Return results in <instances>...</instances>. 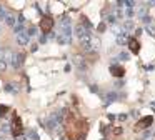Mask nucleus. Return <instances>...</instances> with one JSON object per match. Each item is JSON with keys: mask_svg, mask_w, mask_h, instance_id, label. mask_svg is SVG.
Returning a JSON list of instances; mask_svg holds the SVG:
<instances>
[{"mask_svg": "<svg viewBox=\"0 0 155 140\" xmlns=\"http://www.w3.org/2000/svg\"><path fill=\"white\" fill-rule=\"evenodd\" d=\"M10 132H12V135H14L15 139L22 137V133H23V125H22V120H20V117H19L17 113H14V119H12V127H10Z\"/></svg>", "mask_w": 155, "mask_h": 140, "instance_id": "obj_1", "label": "nucleus"}, {"mask_svg": "<svg viewBox=\"0 0 155 140\" xmlns=\"http://www.w3.org/2000/svg\"><path fill=\"white\" fill-rule=\"evenodd\" d=\"M40 30L43 32V35H47V33L52 32V27H54V19L52 17H48V15H45V17H42L40 20Z\"/></svg>", "mask_w": 155, "mask_h": 140, "instance_id": "obj_2", "label": "nucleus"}, {"mask_svg": "<svg viewBox=\"0 0 155 140\" xmlns=\"http://www.w3.org/2000/svg\"><path fill=\"white\" fill-rule=\"evenodd\" d=\"M152 122H154V117H143V119H140L138 122H137V125H135V130H145V128H148V127L152 125Z\"/></svg>", "mask_w": 155, "mask_h": 140, "instance_id": "obj_3", "label": "nucleus"}, {"mask_svg": "<svg viewBox=\"0 0 155 140\" xmlns=\"http://www.w3.org/2000/svg\"><path fill=\"white\" fill-rule=\"evenodd\" d=\"M127 45H128V48H130V52L135 53V55L140 52V42H138L137 39H132V37H130L128 42H127Z\"/></svg>", "mask_w": 155, "mask_h": 140, "instance_id": "obj_4", "label": "nucleus"}, {"mask_svg": "<svg viewBox=\"0 0 155 140\" xmlns=\"http://www.w3.org/2000/svg\"><path fill=\"white\" fill-rule=\"evenodd\" d=\"M110 73H112L114 77H117V79H122V77L125 75V68L122 65H112L110 67Z\"/></svg>", "mask_w": 155, "mask_h": 140, "instance_id": "obj_5", "label": "nucleus"}, {"mask_svg": "<svg viewBox=\"0 0 155 140\" xmlns=\"http://www.w3.org/2000/svg\"><path fill=\"white\" fill-rule=\"evenodd\" d=\"M74 62H75V65L79 67V70H80V72H87L88 65H87V62H85V59H83L82 55H77Z\"/></svg>", "mask_w": 155, "mask_h": 140, "instance_id": "obj_6", "label": "nucleus"}, {"mask_svg": "<svg viewBox=\"0 0 155 140\" xmlns=\"http://www.w3.org/2000/svg\"><path fill=\"white\" fill-rule=\"evenodd\" d=\"M130 37H127V32H117V45H127Z\"/></svg>", "mask_w": 155, "mask_h": 140, "instance_id": "obj_7", "label": "nucleus"}, {"mask_svg": "<svg viewBox=\"0 0 155 140\" xmlns=\"http://www.w3.org/2000/svg\"><path fill=\"white\" fill-rule=\"evenodd\" d=\"M28 40H30V37H28L25 32H22L17 35V42H19V45H28Z\"/></svg>", "mask_w": 155, "mask_h": 140, "instance_id": "obj_8", "label": "nucleus"}, {"mask_svg": "<svg viewBox=\"0 0 155 140\" xmlns=\"http://www.w3.org/2000/svg\"><path fill=\"white\" fill-rule=\"evenodd\" d=\"M79 23H82V25L85 27V28H87L88 32L92 33V30H94V25H92V23L88 22V19L85 17V15H82V17H80V22H79Z\"/></svg>", "mask_w": 155, "mask_h": 140, "instance_id": "obj_9", "label": "nucleus"}, {"mask_svg": "<svg viewBox=\"0 0 155 140\" xmlns=\"http://www.w3.org/2000/svg\"><path fill=\"white\" fill-rule=\"evenodd\" d=\"M118 99V93H115V92H110L105 95V105H110L112 102H115V100Z\"/></svg>", "mask_w": 155, "mask_h": 140, "instance_id": "obj_10", "label": "nucleus"}, {"mask_svg": "<svg viewBox=\"0 0 155 140\" xmlns=\"http://www.w3.org/2000/svg\"><path fill=\"white\" fill-rule=\"evenodd\" d=\"M137 15H138V19H143V17H147V5H145V3L138 7V10H137Z\"/></svg>", "mask_w": 155, "mask_h": 140, "instance_id": "obj_11", "label": "nucleus"}, {"mask_svg": "<svg viewBox=\"0 0 155 140\" xmlns=\"http://www.w3.org/2000/svg\"><path fill=\"white\" fill-rule=\"evenodd\" d=\"M5 22H7V25H10V27H15V25H17V19H15L12 13H8L7 17H5Z\"/></svg>", "mask_w": 155, "mask_h": 140, "instance_id": "obj_12", "label": "nucleus"}, {"mask_svg": "<svg viewBox=\"0 0 155 140\" xmlns=\"http://www.w3.org/2000/svg\"><path fill=\"white\" fill-rule=\"evenodd\" d=\"M123 28H125L127 32H130V30H134V28H135L134 20H125V22H123Z\"/></svg>", "mask_w": 155, "mask_h": 140, "instance_id": "obj_13", "label": "nucleus"}, {"mask_svg": "<svg viewBox=\"0 0 155 140\" xmlns=\"http://www.w3.org/2000/svg\"><path fill=\"white\" fill-rule=\"evenodd\" d=\"M5 90L10 92V93H17L19 92V87L15 85V83H7V85H5Z\"/></svg>", "mask_w": 155, "mask_h": 140, "instance_id": "obj_14", "label": "nucleus"}, {"mask_svg": "<svg viewBox=\"0 0 155 140\" xmlns=\"http://www.w3.org/2000/svg\"><path fill=\"white\" fill-rule=\"evenodd\" d=\"M7 15H8V12L5 10V7L0 3V19H3V20H5V17H7Z\"/></svg>", "mask_w": 155, "mask_h": 140, "instance_id": "obj_15", "label": "nucleus"}, {"mask_svg": "<svg viewBox=\"0 0 155 140\" xmlns=\"http://www.w3.org/2000/svg\"><path fill=\"white\" fill-rule=\"evenodd\" d=\"M8 110H10V108H8L7 105H0V117H5Z\"/></svg>", "mask_w": 155, "mask_h": 140, "instance_id": "obj_16", "label": "nucleus"}, {"mask_svg": "<svg viewBox=\"0 0 155 140\" xmlns=\"http://www.w3.org/2000/svg\"><path fill=\"white\" fill-rule=\"evenodd\" d=\"M14 32H15V35L22 33V32H23V25H22V23H17V25L14 27Z\"/></svg>", "mask_w": 155, "mask_h": 140, "instance_id": "obj_17", "label": "nucleus"}, {"mask_svg": "<svg viewBox=\"0 0 155 140\" xmlns=\"http://www.w3.org/2000/svg\"><path fill=\"white\" fill-rule=\"evenodd\" d=\"M118 59H120L122 62H127V60H130V55H128L127 52H120V55H118Z\"/></svg>", "mask_w": 155, "mask_h": 140, "instance_id": "obj_18", "label": "nucleus"}, {"mask_svg": "<svg viewBox=\"0 0 155 140\" xmlns=\"http://www.w3.org/2000/svg\"><path fill=\"white\" fill-rule=\"evenodd\" d=\"M147 32L152 35V37H155V25L154 23H150V25H147Z\"/></svg>", "mask_w": 155, "mask_h": 140, "instance_id": "obj_19", "label": "nucleus"}, {"mask_svg": "<svg viewBox=\"0 0 155 140\" xmlns=\"http://www.w3.org/2000/svg\"><path fill=\"white\" fill-rule=\"evenodd\" d=\"M5 70H7V62L0 59V73H2V72H5Z\"/></svg>", "mask_w": 155, "mask_h": 140, "instance_id": "obj_20", "label": "nucleus"}, {"mask_svg": "<svg viewBox=\"0 0 155 140\" xmlns=\"http://www.w3.org/2000/svg\"><path fill=\"white\" fill-rule=\"evenodd\" d=\"M142 22H143V23H145V27L147 25H150V23H154V20H152V17H143V19H142Z\"/></svg>", "mask_w": 155, "mask_h": 140, "instance_id": "obj_21", "label": "nucleus"}, {"mask_svg": "<svg viewBox=\"0 0 155 140\" xmlns=\"http://www.w3.org/2000/svg\"><path fill=\"white\" fill-rule=\"evenodd\" d=\"M35 33H37V27H30V28H28V32H27V35L28 37H32V35H35Z\"/></svg>", "mask_w": 155, "mask_h": 140, "instance_id": "obj_22", "label": "nucleus"}, {"mask_svg": "<svg viewBox=\"0 0 155 140\" xmlns=\"http://www.w3.org/2000/svg\"><path fill=\"white\" fill-rule=\"evenodd\" d=\"M115 19H117V17H115V15H112V13H110V15H107V19H105V20H107L108 23H115Z\"/></svg>", "mask_w": 155, "mask_h": 140, "instance_id": "obj_23", "label": "nucleus"}, {"mask_svg": "<svg viewBox=\"0 0 155 140\" xmlns=\"http://www.w3.org/2000/svg\"><path fill=\"white\" fill-rule=\"evenodd\" d=\"M28 135H30V139H32V140H39V135H37V132H35V130H30V132H28Z\"/></svg>", "mask_w": 155, "mask_h": 140, "instance_id": "obj_24", "label": "nucleus"}, {"mask_svg": "<svg viewBox=\"0 0 155 140\" xmlns=\"http://www.w3.org/2000/svg\"><path fill=\"white\" fill-rule=\"evenodd\" d=\"M125 85V83H123V80H117V82H115V87H117V88H122V87Z\"/></svg>", "mask_w": 155, "mask_h": 140, "instance_id": "obj_25", "label": "nucleus"}, {"mask_svg": "<svg viewBox=\"0 0 155 140\" xmlns=\"http://www.w3.org/2000/svg\"><path fill=\"white\" fill-rule=\"evenodd\" d=\"M123 5H127L128 8H132V7L135 5V2H130V0H125V2H123Z\"/></svg>", "mask_w": 155, "mask_h": 140, "instance_id": "obj_26", "label": "nucleus"}, {"mask_svg": "<svg viewBox=\"0 0 155 140\" xmlns=\"http://www.w3.org/2000/svg\"><path fill=\"white\" fill-rule=\"evenodd\" d=\"M108 130H110V125H103V127L100 128V132H102V133H107Z\"/></svg>", "mask_w": 155, "mask_h": 140, "instance_id": "obj_27", "label": "nucleus"}, {"mask_svg": "<svg viewBox=\"0 0 155 140\" xmlns=\"http://www.w3.org/2000/svg\"><path fill=\"white\" fill-rule=\"evenodd\" d=\"M120 133H122V128H120V127H115V128H114V135H120Z\"/></svg>", "mask_w": 155, "mask_h": 140, "instance_id": "obj_28", "label": "nucleus"}, {"mask_svg": "<svg viewBox=\"0 0 155 140\" xmlns=\"http://www.w3.org/2000/svg\"><path fill=\"white\" fill-rule=\"evenodd\" d=\"M97 30H99V32H103V30H105V22H102L100 25H99V28H97Z\"/></svg>", "mask_w": 155, "mask_h": 140, "instance_id": "obj_29", "label": "nucleus"}, {"mask_svg": "<svg viewBox=\"0 0 155 140\" xmlns=\"http://www.w3.org/2000/svg\"><path fill=\"white\" fill-rule=\"evenodd\" d=\"M127 17H134V8H127Z\"/></svg>", "mask_w": 155, "mask_h": 140, "instance_id": "obj_30", "label": "nucleus"}, {"mask_svg": "<svg viewBox=\"0 0 155 140\" xmlns=\"http://www.w3.org/2000/svg\"><path fill=\"white\" fill-rule=\"evenodd\" d=\"M90 92H99V88H97V85H90Z\"/></svg>", "mask_w": 155, "mask_h": 140, "instance_id": "obj_31", "label": "nucleus"}, {"mask_svg": "<svg viewBox=\"0 0 155 140\" xmlns=\"http://www.w3.org/2000/svg\"><path fill=\"white\" fill-rule=\"evenodd\" d=\"M45 42H47V37H45V35H42V37H40V43H45Z\"/></svg>", "mask_w": 155, "mask_h": 140, "instance_id": "obj_32", "label": "nucleus"}, {"mask_svg": "<svg viewBox=\"0 0 155 140\" xmlns=\"http://www.w3.org/2000/svg\"><path fill=\"white\" fill-rule=\"evenodd\" d=\"M118 120H120V122H123V120H127V115H118Z\"/></svg>", "mask_w": 155, "mask_h": 140, "instance_id": "obj_33", "label": "nucleus"}, {"mask_svg": "<svg viewBox=\"0 0 155 140\" xmlns=\"http://www.w3.org/2000/svg\"><path fill=\"white\" fill-rule=\"evenodd\" d=\"M48 39L54 40V39H55V33H54V32H50V33H48Z\"/></svg>", "mask_w": 155, "mask_h": 140, "instance_id": "obj_34", "label": "nucleus"}, {"mask_svg": "<svg viewBox=\"0 0 155 140\" xmlns=\"http://www.w3.org/2000/svg\"><path fill=\"white\" fill-rule=\"evenodd\" d=\"M132 117H138V112H137V110H132Z\"/></svg>", "mask_w": 155, "mask_h": 140, "instance_id": "obj_35", "label": "nucleus"}, {"mask_svg": "<svg viewBox=\"0 0 155 140\" xmlns=\"http://www.w3.org/2000/svg\"><path fill=\"white\" fill-rule=\"evenodd\" d=\"M148 7H155V0L154 2H148Z\"/></svg>", "mask_w": 155, "mask_h": 140, "instance_id": "obj_36", "label": "nucleus"}, {"mask_svg": "<svg viewBox=\"0 0 155 140\" xmlns=\"http://www.w3.org/2000/svg\"><path fill=\"white\" fill-rule=\"evenodd\" d=\"M62 140H72V139H68V137H62Z\"/></svg>", "mask_w": 155, "mask_h": 140, "instance_id": "obj_37", "label": "nucleus"}, {"mask_svg": "<svg viewBox=\"0 0 155 140\" xmlns=\"http://www.w3.org/2000/svg\"><path fill=\"white\" fill-rule=\"evenodd\" d=\"M0 140H2V139H0Z\"/></svg>", "mask_w": 155, "mask_h": 140, "instance_id": "obj_38", "label": "nucleus"}]
</instances>
